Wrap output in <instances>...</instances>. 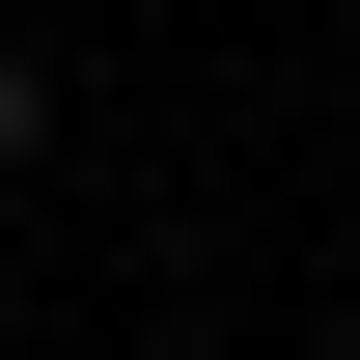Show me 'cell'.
<instances>
[{"label": "cell", "mask_w": 360, "mask_h": 360, "mask_svg": "<svg viewBox=\"0 0 360 360\" xmlns=\"http://www.w3.org/2000/svg\"><path fill=\"white\" fill-rule=\"evenodd\" d=\"M28 139H56V84H28V56H0V167H28Z\"/></svg>", "instance_id": "1"}]
</instances>
